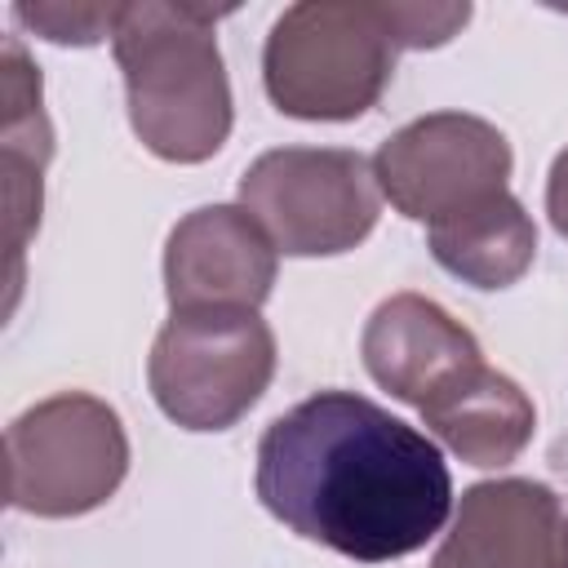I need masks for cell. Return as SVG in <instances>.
<instances>
[{
	"instance_id": "4",
	"label": "cell",
	"mask_w": 568,
	"mask_h": 568,
	"mask_svg": "<svg viewBox=\"0 0 568 568\" xmlns=\"http://www.w3.org/2000/svg\"><path fill=\"white\" fill-rule=\"evenodd\" d=\"M9 506L40 519L98 510L129 475V435L120 413L84 390H62L27 408L4 430Z\"/></svg>"
},
{
	"instance_id": "9",
	"label": "cell",
	"mask_w": 568,
	"mask_h": 568,
	"mask_svg": "<svg viewBox=\"0 0 568 568\" xmlns=\"http://www.w3.org/2000/svg\"><path fill=\"white\" fill-rule=\"evenodd\" d=\"M430 568H568V515L537 479H484L462 493Z\"/></svg>"
},
{
	"instance_id": "6",
	"label": "cell",
	"mask_w": 568,
	"mask_h": 568,
	"mask_svg": "<svg viewBox=\"0 0 568 568\" xmlns=\"http://www.w3.org/2000/svg\"><path fill=\"white\" fill-rule=\"evenodd\" d=\"M240 204L288 257H333L368 240L382 213L373 160L346 146H275L240 178Z\"/></svg>"
},
{
	"instance_id": "11",
	"label": "cell",
	"mask_w": 568,
	"mask_h": 568,
	"mask_svg": "<svg viewBox=\"0 0 568 568\" xmlns=\"http://www.w3.org/2000/svg\"><path fill=\"white\" fill-rule=\"evenodd\" d=\"M417 413L448 453L484 470L515 462L537 430V408L524 386L488 364H475L462 382H453Z\"/></svg>"
},
{
	"instance_id": "14",
	"label": "cell",
	"mask_w": 568,
	"mask_h": 568,
	"mask_svg": "<svg viewBox=\"0 0 568 568\" xmlns=\"http://www.w3.org/2000/svg\"><path fill=\"white\" fill-rule=\"evenodd\" d=\"M546 213H550V226L568 240V151H559L555 164H550V178H546Z\"/></svg>"
},
{
	"instance_id": "8",
	"label": "cell",
	"mask_w": 568,
	"mask_h": 568,
	"mask_svg": "<svg viewBox=\"0 0 568 568\" xmlns=\"http://www.w3.org/2000/svg\"><path fill=\"white\" fill-rule=\"evenodd\" d=\"M280 248L244 204L191 209L164 244L173 311H257L271 297Z\"/></svg>"
},
{
	"instance_id": "5",
	"label": "cell",
	"mask_w": 568,
	"mask_h": 568,
	"mask_svg": "<svg viewBox=\"0 0 568 568\" xmlns=\"http://www.w3.org/2000/svg\"><path fill=\"white\" fill-rule=\"evenodd\" d=\"M271 377L275 333L257 311H173L146 359V386L182 430L235 426Z\"/></svg>"
},
{
	"instance_id": "13",
	"label": "cell",
	"mask_w": 568,
	"mask_h": 568,
	"mask_svg": "<svg viewBox=\"0 0 568 568\" xmlns=\"http://www.w3.org/2000/svg\"><path fill=\"white\" fill-rule=\"evenodd\" d=\"M124 4H62V0H18L13 18L53 44H98L115 36Z\"/></svg>"
},
{
	"instance_id": "1",
	"label": "cell",
	"mask_w": 568,
	"mask_h": 568,
	"mask_svg": "<svg viewBox=\"0 0 568 568\" xmlns=\"http://www.w3.org/2000/svg\"><path fill=\"white\" fill-rule=\"evenodd\" d=\"M257 501L297 537L359 564L422 550L453 510L444 453L355 390H315L257 439Z\"/></svg>"
},
{
	"instance_id": "3",
	"label": "cell",
	"mask_w": 568,
	"mask_h": 568,
	"mask_svg": "<svg viewBox=\"0 0 568 568\" xmlns=\"http://www.w3.org/2000/svg\"><path fill=\"white\" fill-rule=\"evenodd\" d=\"M231 9L138 0L120 9L111 53L124 71L129 124L169 164H204L231 138V80L217 18Z\"/></svg>"
},
{
	"instance_id": "2",
	"label": "cell",
	"mask_w": 568,
	"mask_h": 568,
	"mask_svg": "<svg viewBox=\"0 0 568 568\" xmlns=\"http://www.w3.org/2000/svg\"><path fill=\"white\" fill-rule=\"evenodd\" d=\"M470 22V4L302 0L288 4L262 49L275 111L293 120H355L386 93L399 49H439Z\"/></svg>"
},
{
	"instance_id": "7",
	"label": "cell",
	"mask_w": 568,
	"mask_h": 568,
	"mask_svg": "<svg viewBox=\"0 0 568 568\" xmlns=\"http://www.w3.org/2000/svg\"><path fill=\"white\" fill-rule=\"evenodd\" d=\"M510 169L515 155L506 133L470 111L417 115L373 155V178L390 209L426 226L510 191Z\"/></svg>"
},
{
	"instance_id": "10",
	"label": "cell",
	"mask_w": 568,
	"mask_h": 568,
	"mask_svg": "<svg viewBox=\"0 0 568 568\" xmlns=\"http://www.w3.org/2000/svg\"><path fill=\"white\" fill-rule=\"evenodd\" d=\"M359 355L368 377L413 408H426L475 364H484L475 333L422 293L386 297L364 324Z\"/></svg>"
},
{
	"instance_id": "12",
	"label": "cell",
	"mask_w": 568,
	"mask_h": 568,
	"mask_svg": "<svg viewBox=\"0 0 568 568\" xmlns=\"http://www.w3.org/2000/svg\"><path fill=\"white\" fill-rule=\"evenodd\" d=\"M430 257L470 288H506L537 257V226L528 209L501 191L439 226H426Z\"/></svg>"
}]
</instances>
